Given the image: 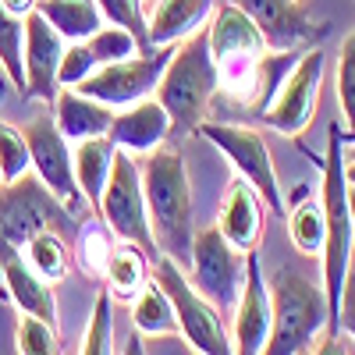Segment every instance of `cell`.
Masks as SVG:
<instances>
[{
  "label": "cell",
  "instance_id": "obj_25",
  "mask_svg": "<svg viewBox=\"0 0 355 355\" xmlns=\"http://www.w3.org/2000/svg\"><path fill=\"white\" fill-rule=\"evenodd\" d=\"M21 256H25V263L36 270V277L46 281L50 288H53L57 281H64L68 270H71V245H68L64 234L53 231V227L36 231L33 239L21 245Z\"/></svg>",
  "mask_w": 355,
  "mask_h": 355
},
{
  "label": "cell",
  "instance_id": "obj_14",
  "mask_svg": "<svg viewBox=\"0 0 355 355\" xmlns=\"http://www.w3.org/2000/svg\"><path fill=\"white\" fill-rule=\"evenodd\" d=\"M274 323V299L270 284L259 270V256L249 252L245 259V281L234 302V331H231V352L234 355H263L266 338H270Z\"/></svg>",
  "mask_w": 355,
  "mask_h": 355
},
{
  "label": "cell",
  "instance_id": "obj_27",
  "mask_svg": "<svg viewBox=\"0 0 355 355\" xmlns=\"http://www.w3.org/2000/svg\"><path fill=\"white\" fill-rule=\"evenodd\" d=\"M132 323L142 338H160V334H178V316L174 306L164 295V288L150 277L146 288L132 299Z\"/></svg>",
  "mask_w": 355,
  "mask_h": 355
},
{
  "label": "cell",
  "instance_id": "obj_17",
  "mask_svg": "<svg viewBox=\"0 0 355 355\" xmlns=\"http://www.w3.org/2000/svg\"><path fill=\"white\" fill-rule=\"evenodd\" d=\"M107 135L121 153L146 157V153H153L157 146H164V139L171 135V117L160 107V100L150 96V100H139L125 110H114V121H110Z\"/></svg>",
  "mask_w": 355,
  "mask_h": 355
},
{
  "label": "cell",
  "instance_id": "obj_6",
  "mask_svg": "<svg viewBox=\"0 0 355 355\" xmlns=\"http://www.w3.org/2000/svg\"><path fill=\"white\" fill-rule=\"evenodd\" d=\"M153 281L164 288V295L174 306L178 334H182L199 355H234L231 352V334L224 327V313L202 299V295L192 288V281L185 277V270L171 256H157Z\"/></svg>",
  "mask_w": 355,
  "mask_h": 355
},
{
  "label": "cell",
  "instance_id": "obj_2",
  "mask_svg": "<svg viewBox=\"0 0 355 355\" xmlns=\"http://www.w3.org/2000/svg\"><path fill=\"white\" fill-rule=\"evenodd\" d=\"M323 185H320V206H323V295H327V313H331V334L338 331V313H341V295L345 281L352 274V245H355V231L348 217V182H345V135L341 125H331L327 135V157H323Z\"/></svg>",
  "mask_w": 355,
  "mask_h": 355
},
{
  "label": "cell",
  "instance_id": "obj_37",
  "mask_svg": "<svg viewBox=\"0 0 355 355\" xmlns=\"http://www.w3.org/2000/svg\"><path fill=\"white\" fill-rule=\"evenodd\" d=\"M338 327H341L345 334H352V338H355V277H352V274H348V281H345L341 313H338Z\"/></svg>",
  "mask_w": 355,
  "mask_h": 355
},
{
  "label": "cell",
  "instance_id": "obj_18",
  "mask_svg": "<svg viewBox=\"0 0 355 355\" xmlns=\"http://www.w3.org/2000/svg\"><path fill=\"white\" fill-rule=\"evenodd\" d=\"M0 277H4V291L11 295V302L18 306V313L40 316L57 327V299L53 288L46 281L36 277V270L25 263L21 249L0 239Z\"/></svg>",
  "mask_w": 355,
  "mask_h": 355
},
{
  "label": "cell",
  "instance_id": "obj_3",
  "mask_svg": "<svg viewBox=\"0 0 355 355\" xmlns=\"http://www.w3.org/2000/svg\"><path fill=\"white\" fill-rule=\"evenodd\" d=\"M214 96L217 68L210 61V46H206V28H199L189 40L174 43V53L157 85V100L171 117V135H192L206 121Z\"/></svg>",
  "mask_w": 355,
  "mask_h": 355
},
{
  "label": "cell",
  "instance_id": "obj_9",
  "mask_svg": "<svg viewBox=\"0 0 355 355\" xmlns=\"http://www.w3.org/2000/svg\"><path fill=\"white\" fill-rule=\"evenodd\" d=\"M196 132L206 142L217 146V150L231 160V167L239 171V178L256 189V196L270 206V210L284 214V192H281V182H277V164L270 157L266 139L256 128L231 125V121H202Z\"/></svg>",
  "mask_w": 355,
  "mask_h": 355
},
{
  "label": "cell",
  "instance_id": "obj_16",
  "mask_svg": "<svg viewBox=\"0 0 355 355\" xmlns=\"http://www.w3.org/2000/svg\"><path fill=\"white\" fill-rule=\"evenodd\" d=\"M266 36L270 50H299L313 46L323 36V25H316L299 0H234Z\"/></svg>",
  "mask_w": 355,
  "mask_h": 355
},
{
  "label": "cell",
  "instance_id": "obj_43",
  "mask_svg": "<svg viewBox=\"0 0 355 355\" xmlns=\"http://www.w3.org/2000/svg\"><path fill=\"white\" fill-rule=\"evenodd\" d=\"M0 96H4V82H0Z\"/></svg>",
  "mask_w": 355,
  "mask_h": 355
},
{
  "label": "cell",
  "instance_id": "obj_38",
  "mask_svg": "<svg viewBox=\"0 0 355 355\" xmlns=\"http://www.w3.org/2000/svg\"><path fill=\"white\" fill-rule=\"evenodd\" d=\"M313 355H348V348H345V341L338 338V334H327L320 345H316V352Z\"/></svg>",
  "mask_w": 355,
  "mask_h": 355
},
{
  "label": "cell",
  "instance_id": "obj_36",
  "mask_svg": "<svg viewBox=\"0 0 355 355\" xmlns=\"http://www.w3.org/2000/svg\"><path fill=\"white\" fill-rule=\"evenodd\" d=\"M100 64H96V57L93 50H89V43H71L64 46V57H61V68H57V85L61 89H75L78 82H85L89 75H93Z\"/></svg>",
  "mask_w": 355,
  "mask_h": 355
},
{
  "label": "cell",
  "instance_id": "obj_33",
  "mask_svg": "<svg viewBox=\"0 0 355 355\" xmlns=\"http://www.w3.org/2000/svg\"><path fill=\"white\" fill-rule=\"evenodd\" d=\"M85 43H89V50H93L96 64H117V61H128V57H135V53H139L135 36L128 33V28L110 25V21H103V25H100L96 33L85 40Z\"/></svg>",
  "mask_w": 355,
  "mask_h": 355
},
{
  "label": "cell",
  "instance_id": "obj_15",
  "mask_svg": "<svg viewBox=\"0 0 355 355\" xmlns=\"http://www.w3.org/2000/svg\"><path fill=\"white\" fill-rule=\"evenodd\" d=\"M61 57H64V36L40 15V11H28L25 15V89L21 96L25 100H43L53 103L57 96V68H61Z\"/></svg>",
  "mask_w": 355,
  "mask_h": 355
},
{
  "label": "cell",
  "instance_id": "obj_20",
  "mask_svg": "<svg viewBox=\"0 0 355 355\" xmlns=\"http://www.w3.org/2000/svg\"><path fill=\"white\" fill-rule=\"evenodd\" d=\"M114 121V110L96 103L93 96L78 93V89H57L53 96V125L71 146L85 142V139H96L107 135Z\"/></svg>",
  "mask_w": 355,
  "mask_h": 355
},
{
  "label": "cell",
  "instance_id": "obj_11",
  "mask_svg": "<svg viewBox=\"0 0 355 355\" xmlns=\"http://www.w3.org/2000/svg\"><path fill=\"white\" fill-rule=\"evenodd\" d=\"M174 46H157L150 53H135L128 61H117V64H100L85 82H78L75 89L85 96H93L96 103L110 107V110H125L139 100H150L157 96V85L160 75L171 61Z\"/></svg>",
  "mask_w": 355,
  "mask_h": 355
},
{
  "label": "cell",
  "instance_id": "obj_32",
  "mask_svg": "<svg viewBox=\"0 0 355 355\" xmlns=\"http://www.w3.org/2000/svg\"><path fill=\"white\" fill-rule=\"evenodd\" d=\"M33 171V157H28V142L25 132L0 121V185H11L18 178Z\"/></svg>",
  "mask_w": 355,
  "mask_h": 355
},
{
  "label": "cell",
  "instance_id": "obj_8",
  "mask_svg": "<svg viewBox=\"0 0 355 355\" xmlns=\"http://www.w3.org/2000/svg\"><path fill=\"white\" fill-rule=\"evenodd\" d=\"M43 227H53L68 239V234H78L82 224L43 189V182L33 178V174L18 178V182H11V185H0V239L21 249Z\"/></svg>",
  "mask_w": 355,
  "mask_h": 355
},
{
  "label": "cell",
  "instance_id": "obj_26",
  "mask_svg": "<svg viewBox=\"0 0 355 355\" xmlns=\"http://www.w3.org/2000/svg\"><path fill=\"white\" fill-rule=\"evenodd\" d=\"M288 234L295 249L302 256H320L323 252V239H327V227H323V206L309 196V189H295V202L288 214Z\"/></svg>",
  "mask_w": 355,
  "mask_h": 355
},
{
  "label": "cell",
  "instance_id": "obj_41",
  "mask_svg": "<svg viewBox=\"0 0 355 355\" xmlns=\"http://www.w3.org/2000/svg\"><path fill=\"white\" fill-rule=\"evenodd\" d=\"M345 182H348V189H355V157L345 160Z\"/></svg>",
  "mask_w": 355,
  "mask_h": 355
},
{
  "label": "cell",
  "instance_id": "obj_22",
  "mask_svg": "<svg viewBox=\"0 0 355 355\" xmlns=\"http://www.w3.org/2000/svg\"><path fill=\"white\" fill-rule=\"evenodd\" d=\"M114 157H117V146L110 142V135H96V139H85V142H75V146H71L75 182H78L85 202L93 206V214H96L100 196H103V189H107Z\"/></svg>",
  "mask_w": 355,
  "mask_h": 355
},
{
  "label": "cell",
  "instance_id": "obj_24",
  "mask_svg": "<svg viewBox=\"0 0 355 355\" xmlns=\"http://www.w3.org/2000/svg\"><path fill=\"white\" fill-rule=\"evenodd\" d=\"M57 33L71 43H82L103 25V15L96 8V0H36V8Z\"/></svg>",
  "mask_w": 355,
  "mask_h": 355
},
{
  "label": "cell",
  "instance_id": "obj_42",
  "mask_svg": "<svg viewBox=\"0 0 355 355\" xmlns=\"http://www.w3.org/2000/svg\"><path fill=\"white\" fill-rule=\"evenodd\" d=\"M348 217H352V231H355V189H348Z\"/></svg>",
  "mask_w": 355,
  "mask_h": 355
},
{
  "label": "cell",
  "instance_id": "obj_10",
  "mask_svg": "<svg viewBox=\"0 0 355 355\" xmlns=\"http://www.w3.org/2000/svg\"><path fill=\"white\" fill-rule=\"evenodd\" d=\"M96 214L110 227V234H117L121 242L139 245L146 256H160L157 242H153V231H150V214H146V196H142V174H139L135 157L117 150Z\"/></svg>",
  "mask_w": 355,
  "mask_h": 355
},
{
  "label": "cell",
  "instance_id": "obj_19",
  "mask_svg": "<svg viewBox=\"0 0 355 355\" xmlns=\"http://www.w3.org/2000/svg\"><path fill=\"white\" fill-rule=\"evenodd\" d=\"M263 224H266V202L256 196V189L249 182L234 178L224 192V202H220L217 231L239 252H256L259 239H263Z\"/></svg>",
  "mask_w": 355,
  "mask_h": 355
},
{
  "label": "cell",
  "instance_id": "obj_31",
  "mask_svg": "<svg viewBox=\"0 0 355 355\" xmlns=\"http://www.w3.org/2000/svg\"><path fill=\"white\" fill-rule=\"evenodd\" d=\"M338 103H341V117H345V146L355 142V28L345 36L341 50H338Z\"/></svg>",
  "mask_w": 355,
  "mask_h": 355
},
{
  "label": "cell",
  "instance_id": "obj_12",
  "mask_svg": "<svg viewBox=\"0 0 355 355\" xmlns=\"http://www.w3.org/2000/svg\"><path fill=\"white\" fill-rule=\"evenodd\" d=\"M245 259L249 252H239L224 234L214 227H202L192 234V288L220 313L239 302V291L245 281Z\"/></svg>",
  "mask_w": 355,
  "mask_h": 355
},
{
  "label": "cell",
  "instance_id": "obj_34",
  "mask_svg": "<svg viewBox=\"0 0 355 355\" xmlns=\"http://www.w3.org/2000/svg\"><path fill=\"white\" fill-rule=\"evenodd\" d=\"M110 252H114L110 227L89 217L85 227L78 231V263H82V270L93 274V277H100L103 266H107V259H110Z\"/></svg>",
  "mask_w": 355,
  "mask_h": 355
},
{
  "label": "cell",
  "instance_id": "obj_40",
  "mask_svg": "<svg viewBox=\"0 0 355 355\" xmlns=\"http://www.w3.org/2000/svg\"><path fill=\"white\" fill-rule=\"evenodd\" d=\"M121 355H146V338L142 334H132L128 341H125V352Z\"/></svg>",
  "mask_w": 355,
  "mask_h": 355
},
{
  "label": "cell",
  "instance_id": "obj_35",
  "mask_svg": "<svg viewBox=\"0 0 355 355\" xmlns=\"http://www.w3.org/2000/svg\"><path fill=\"white\" fill-rule=\"evenodd\" d=\"M96 8L103 15V21L110 25H121L135 36L139 53H150L157 46H150V33H146V11H142V0H96Z\"/></svg>",
  "mask_w": 355,
  "mask_h": 355
},
{
  "label": "cell",
  "instance_id": "obj_39",
  "mask_svg": "<svg viewBox=\"0 0 355 355\" xmlns=\"http://www.w3.org/2000/svg\"><path fill=\"white\" fill-rule=\"evenodd\" d=\"M4 4V11H11V15H18V18H25L28 11L36 8V0H0Z\"/></svg>",
  "mask_w": 355,
  "mask_h": 355
},
{
  "label": "cell",
  "instance_id": "obj_29",
  "mask_svg": "<svg viewBox=\"0 0 355 355\" xmlns=\"http://www.w3.org/2000/svg\"><path fill=\"white\" fill-rule=\"evenodd\" d=\"M15 348L18 355H61V327L18 313V327H15Z\"/></svg>",
  "mask_w": 355,
  "mask_h": 355
},
{
  "label": "cell",
  "instance_id": "obj_4",
  "mask_svg": "<svg viewBox=\"0 0 355 355\" xmlns=\"http://www.w3.org/2000/svg\"><path fill=\"white\" fill-rule=\"evenodd\" d=\"M206 46H210V61L217 68V89L231 100L249 103L256 85V68L270 50L259 25L234 0H224L214 11V18L206 21Z\"/></svg>",
  "mask_w": 355,
  "mask_h": 355
},
{
  "label": "cell",
  "instance_id": "obj_1",
  "mask_svg": "<svg viewBox=\"0 0 355 355\" xmlns=\"http://www.w3.org/2000/svg\"><path fill=\"white\" fill-rule=\"evenodd\" d=\"M142 174V196H146V214H150V231L160 256H171L178 266L192 263V185L185 160L171 146H157L146 153L139 164Z\"/></svg>",
  "mask_w": 355,
  "mask_h": 355
},
{
  "label": "cell",
  "instance_id": "obj_23",
  "mask_svg": "<svg viewBox=\"0 0 355 355\" xmlns=\"http://www.w3.org/2000/svg\"><path fill=\"white\" fill-rule=\"evenodd\" d=\"M100 277H103V288L110 291V299L132 302L135 295L146 288V281L153 277V266H150V256H146L139 245L125 242V245H114V252H110Z\"/></svg>",
  "mask_w": 355,
  "mask_h": 355
},
{
  "label": "cell",
  "instance_id": "obj_7",
  "mask_svg": "<svg viewBox=\"0 0 355 355\" xmlns=\"http://www.w3.org/2000/svg\"><path fill=\"white\" fill-rule=\"evenodd\" d=\"M21 132H25V142H28V157H33V174L40 178L43 189L61 202L78 224H85L89 217H93V206L85 202V196H82V189L75 182L71 142L57 132L50 114L33 117Z\"/></svg>",
  "mask_w": 355,
  "mask_h": 355
},
{
  "label": "cell",
  "instance_id": "obj_5",
  "mask_svg": "<svg viewBox=\"0 0 355 355\" xmlns=\"http://www.w3.org/2000/svg\"><path fill=\"white\" fill-rule=\"evenodd\" d=\"M270 299H274V323L263 355H299L331 323L323 284L302 274L299 266H281L274 274Z\"/></svg>",
  "mask_w": 355,
  "mask_h": 355
},
{
  "label": "cell",
  "instance_id": "obj_13",
  "mask_svg": "<svg viewBox=\"0 0 355 355\" xmlns=\"http://www.w3.org/2000/svg\"><path fill=\"white\" fill-rule=\"evenodd\" d=\"M320 82H323V50L309 46V53H302L295 61V68L288 71V78L277 89V96L270 100V107L259 114V121L281 135H291V139L302 135L316 114Z\"/></svg>",
  "mask_w": 355,
  "mask_h": 355
},
{
  "label": "cell",
  "instance_id": "obj_28",
  "mask_svg": "<svg viewBox=\"0 0 355 355\" xmlns=\"http://www.w3.org/2000/svg\"><path fill=\"white\" fill-rule=\"evenodd\" d=\"M25 18L4 11L0 4V71L8 75V82L18 89H25Z\"/></svg>",
  "mask_w": 355,
  "mask_h": 355
},
{
  "label": "cell",
  "instance_id": "obj_30",
  "mask_svg": "<svg viewBox=\"0 0 355 355\" xmlns=\"http://www.w3.org/2000/svg\"><path fill=\"white\" fill-rule=\"evenodd\" d=\"M78 355H114V299H110L107 288L96 295V302H93V313H89Z\"/></svg>",
  "mask_w": 355,
  "mask_h": 355
},
{
  "label": "cell",
  "instance_id": "obj_21",
  "mask_svg": "<svg viewBox=\"0 0 355 355\" xmlns=\"http://www.w3.org/2000/svg\"><path fill=\"white\" fill-rule=\"evenodd\" d=\"M214 15V0H157L153 15L146 18L150 46H174L192 33L206 28Z\"/></svg>",
  "mask_w": 355,
  "mask_h": 355
}]
</instances>
